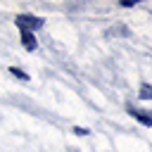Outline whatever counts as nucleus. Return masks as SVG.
<instances>
[{
	"mask_svg": "<svg viewBox=\"0 0 152 152\" xmlns=\"http://www.w3.org/2000/svg\"><path fill=\"white\" fill-rule=\"evenodd\" d=\"M17 26L21 31H33V28H40L43 26V19L33 17V14H19L17 17Z\"/></svg>",
	"mask_w": 152,
	"mask_h": 152,
	"instance_id": "1",
	"label": "nucleus"
},
{
	"mask_svg": "<svg viewBox=\"0 0 152 152\" xmlns=\"http://www.w3.org/2000/svg\"><path fill=\"white\" fill-rule=\"evenodd\" d=\"M128 114L133 116V119H138L142 126H152V112H145V109H128Z\"/></svg>",
	"mask_w": 152,
	"mask_h": 152,
	"instance_id": "2",
	"label": "nucleus"
},
{
	"mask_svg": "<svg viewBox=\"0 0 152 152\" xmlns=\"http://www.w3.org/2000/svg\"><path fill=\"white\" fill-rule=\"evenodd\" d=\"M21 43H24L26 50H36V38H33L31 31H21Z\"/></svg>",
	"mask_w": 152,
	"mask_h": 152,
	"instance_id": "3",
	"label": "nucleus"
},
{
	"mask_svg": "<svg viewBox=\"0 0 152 152\" xmlns=\"http://www.w3.org/2000/svg\"><path fill=\"white\" fill-rule=\"evenodd\" d=\"M140 97L142 100H152V86L150 83H142L140 86Z\"/></svg>",
	"mask_w": 152,
	"mask_h": 152,
	"instance_id": "4",
	"label": "nucleus"
},
{
	"mask_svg": "<svg viewBox=\"0 0 152 152\" xmlns=\"http://www.w3.org/2000/svg\"><path fill=\"white\" fill-rule=\"evenodd\" d=\"M10 74H12V76H17V78H21V81H28V74H26V71H21V69H17V66H10Z\"/></svg>",
	"mask_w": 152,
	"mask_h": 152,
	"instance_id": "5",
	"label": "nucleus"
},
{
	"mask_svg": "<svg viewBox=\"0 0 152 152\" xmlns=\"http://www.w3.org/2000/svg\"><path fill=\"white\" fill-rule=\"evenodd\" d=\"M121 5H124V7H133V5H135V0H124Z\"/></svg>",
	"mask_w": 152,
	"mask_h": 152,
	"instance_id": "6",
	"label": "nucleus"
},
{
	"mask_svg": "<svg viewBox=\"0 0 152 152\" xmlns=\"http://www.w3.org/2000/svg\"><path fill=\"white\" fill-rule=\"evenodd\" d=\"M74 133H78V135H88V131H86V128H74Z\"/></svg>",
	"mask_w": 152,
	"mask_h": 152,
	"instance_id": "7",
	"label": "nucleus"
}]
</instances>
